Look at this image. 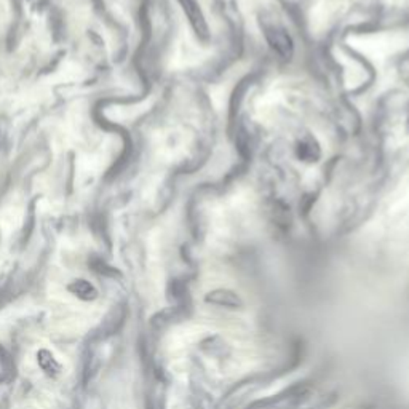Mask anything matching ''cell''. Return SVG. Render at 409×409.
Segmentation results:
<instances>
[{
  "label": "cell",
  "instance_id": "cell-1",
  "mask_svg": "<svg viewBox=\"0 0 409 409\" xmlns=\"http://www.w3.org/2000/svg\"><path fill=\"white\" fill-rule=\"evenodd\" d=\"M261 27L266 41L271 45L273 52L285 59H289L291 55H293L294 43L287 31V27H285L277 18L261 20Z\"/></svg>",
  "mask_w": 409,
  "mask_h": 409
},
{
  "label": "cell",
  "instance_id": "cell-3",
  "mask_svg": "<svg viewBox=\"0 0 409 409\" xmlns=\"http://www.w3.org/2000/svg\"><path fill=\"white\" fill-rule=\"evenodd\" d=\"M296 155L304 164H317L322 157L320 144H318V141L312 134H304V136L298 139V144H296Z\"/></svg>",
  "mask_w": 409,
  "mask_h": 409
},
{
  "label": "cell",
  "instance_id": "cell-2",
  "mask_svg": "<svg viewBox=\"0 0 409 409\" xmlns=\"http://www.w3.org/2000/svg\"><path fill=\"white\" fill-rule=\"evenodd\" d=\"M178 2L182 7L184 13H186L187 20L190 22V26H192V29L195 31V34H197L199 38H201V41H208L210 29H208V24H206L203 11H201L197 0H178Z\"/></svg>",
  "mask_w": 409,
  "mask_h": 409
},
{
  "label": "cell",
  "instance_id": "cell-5",
  "mask_svg": "<svg viewBox=\"0 0 409 409\" xmlns=\"http://www.w3.org/2000/svg\"><path fill=\"white\" fill-rule=\"evenodd\" d=\"M67 289H69L71 293L76 296V298H78L80 301H85V302L94 301L98 298V289L83 278L74 280V282H72L69 287H67Z\"/></svg>",
  "mask_w": 409,
  "mask_h": 409
},
{
  "label": "cell",
  "instance_id": "cell-4",
  "mask_svg": "<svg viewBox=\"0 0 409 409\" xmlns=\"http://www.w3.org/2000/svg\"><path fill=\"white\" fill-rule=\"evenodd\" d=\"M205 301L208 304H215L220 307H227V309H240L243 306V301L240 299L237 293H234L231 289H215L205 296Z\"/></svg>",
  "mask_w": 409,
  "mask_h": 409
},
{
  "label": "cell",
  "instance_id": "cell-6",
  "mask_svg": "<svg viewBox=\"0 0 409 409\" xmlns=\"http://www.w3.org/2000/svg\"><path fill=\"white\" fill-rule=\"evenodd\" d=\"M37 363L38 366H41L42 371L47 374L48 378H58L61 374V365L58 361H56V358L53 357V354H50L48 350H41L37 352Z\"/></svg>",
  "mask_w": 409,
  "mask_h": 409
}]
</instances>
